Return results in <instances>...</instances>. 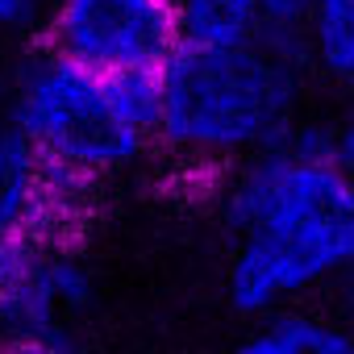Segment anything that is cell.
Instances as JSON below:
<instances>
[{
	"label": "cell",
	"mask_w": 354,
	"mask_h": 354,
	"mask_svg": "<svg viewBox=\"0 0 354 354\" xmlns=\"http://www.w3.org/2000/svg\"><path fill=\"white\" fill-rule=\"evenodd\" d=\"M304 67L308 50L296 42H184L154 80V146L201 171H234L300 125Z\"/></svg>",
	"instance_id": "7a4b0ae2"
},
{
	"label": "cell",
	"mask_w": 354,
	"mask_h": 354,
	"mask_svg": "<svg viewBox=\"0 0 354 354\" xmlns=\"http://www.w3.org/2000/svg\"><path fill=\"white\" fill-rule=\"evenodd\" d=\"M234 354H354V329L333 313L279 308L259 317L254 329L234 346Z\"/></svg>",
	"instance_id": "ba28073f"
},
{
	"label": "cell",
	"mask_w": 354,
	"mask_h": 354,
	"mask_svg": "<svg viewBox=\"0 0 354 354\" xmlns=\"http://www.w3.org/2000/svg\"><path fill=\"white\" fill-rule=\"evenodd\" d=\"M38 42L100 75H158L184 34L175 0H50Z\"/></svg>",
	"instance_id": "277c9868"
},
{
	"label": "cell",
	"mask_w": 354,
	"mask_h": 354,
	"mask_svg": "<svg viewBox=\"0 0 354 354\" xmlns=\"http://www.w3.org/2000/svg\"><path fill=\"white\" fill-rule=\"evenodd\" d=\"M50 0H0V38H42Z\"/></svg>",
	"instance_id": "30bf717a"
},
{
	"label": "cell",
	"mask_w": 354,
	"mask_h": 354,
	"mask_svg": "<svg viewBox=\"0 0 354 354\" xmlns=\"http://www.w3.org/2000/svg\"><path fill=\"white\" fill-rule=\"evenodd\" d=\"M158 75H100L34 46L0 100V121L13 125L50 167L80 184L133 167L154 146Z\"/></svg>",
	"instance_id": "3957f363"
},
{
	"label": "cell",
	"mask_w": 354,
	"mask_h": 354,
	"mask_svg": "<svg viewBox=\"0 0 354 354\" xmlns=\"http://www.w3.org/2000/svg\"><path fill=\"white\" fill-rule=\"evenodd\" d=\"M92 304V271L71 238H26L0 246V329L5 337H59Z\"/></svg>",
	"instance_id": "5b68a950"
},
{
	"label": "cell",
	"mask_w": 354,
	"mask_h": 354,
	"mask_svg": "<svg viewBox=\"0 0 354 354\" xmlns=\"http://www.w3.org/2000/svg\"><path fill=\"white\" fill-rule=\"evenodd\" d=\"M88 184L50 167L13 125L0 121V246L26 238H67Z\"/></svg>",
	"instance_id": "8992f818"
},
{
	"label": "cell",
	"mask_w": 354,
	"mask_h": 354,
	"mask_svg": "<svg viewBox=\"0 0 354 354\" xmlns=\"http://www.w3.org/2000/svg\"><path fill=\"white\" fill-rule=\"evenodd\" d=\"M0 354H75V346L59 337H5Z\"/></svg>",
	"instance_id": "7c38bea8"
},
{
	"label": "cell",
	"mask_w": 354,
	"mask_h": 354,
	"mask_svg": "<svg viewBox=\"0 0 354 354\" xmlns=\"http://www.w3.org/2000/svg\"><path fill=\"white\" fill-rule=\"evenodd\" d=\"M308 63L354 92V0H304Z\"/></svg>",
	"instance_id": "9c48e42d"
},
{
	"label": "cell",
	"mask_w": 354,
	"mask_h": 354,
	"mask_svg": "<svg viewBox=\"0 0 354 354\" xmlns=\"http://www.w3.org/2000/svg\"><path fill=\"white\" fill-rule=\"evenodd\" d=\"M333 308H337L333 317H337L342 325H350V329H354V263L333 279Z\"/></svg>",
	"instance_id": "4fadbf2b"
},
{
	"label": "cell",
	"mask_w": 354,
	"mask_h": 354,
	"mask_svg": "<svg viewBox=\"0 0 354 354\" xmlns=\"http://www.w3.org/2000/svg\"><path fill=\"white\" fill-rule=\"evenodd\" d=\"M234 238L230 304L246 317L296 308L354 263V175L333 158L329 125L300 121L279 146L221 175Z\"/></svg>",
	"instance_id": "6da1fadb"
},
{
	"label": "cell",
	"mask_w": 354,
	"mask_h": 354,
	"mask_svg": "<svg viewBox=\"0 0 354 354\" xmlns=\"http://www.w3.org/2000/svg\"><path fill=\"white\" fill-rule=\"evenodd\" d=\"M329 138H333V158L354 175V92H350V100H346L342 117L329 125Z\"/></svg>",
	"instance_id": "8fae6325"
},
{
	"label": "cell",
	"mask_w": 354,
	"mask_h": 354,
	"mask_svg": "<svg viewBox=\"0 0 354 354\" xmlns=\"http://www.w3.org/2000/svg\"><path fill=\"white\" fill-rule=\"evenodd\" d=\"M184 42L230 46V42H296L304 46V0H175Z\"/></svg>",
	"instance_id": "52a82bcc"
}]
</instances>
